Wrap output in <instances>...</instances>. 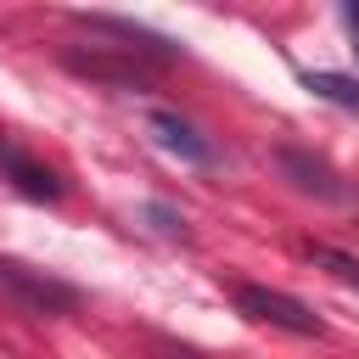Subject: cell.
I'll return each mask as SVG.
<instances>
[{"label":"cell","instance_id":"obj_4","mask_svg":"<svg viewBox=\"0 0 359 359\" xmlns=\"http://www.w3.org/2000/svg\"><path fill=\"white\" fill-rule=\"evenodd\" d=\"M90 34H112L118 39V50H129V56H146V62H180V45L174 39H163V34H151L146 22H129V17H79Z\"/></svg>","mask_w":359,"mask_h":359},{"label":"cell","instance_id":"obj_2","mask_svg":"<svg viewBox=\"0 0 359 359\" xmlns=\"http://www.w3.org/2000/svg\"><path fill=\"white\" fill-rule=\"evenodd\" d=\"M0 180L17 191V196H28V202H62V174L50 168V163H39L34 151H22L11 135H0Z\"/></svg>","mask_w":359,"mask_h":359},{"label":"cell","instance_id":"obj_9","mask_svg":"<svg viewBox=\"0 0 359 359\" xmlns=\"http://www.w3.org/2000/svg\"><path fill=\"white\" fill-rule=\"evenodd\" d=\"M146 219H151V230H163V236H185V219H180L168 202H146Z\"/></svg>","mask_w":359,"mask_h":359},{"label":"cell","instance_id":"obj_8","mask_svg":"<svg viewBox=\"0 0 359 359\" xmlns=\"http://www.w3.org/2000/svg\"><path fill=\"white\" fill-rule=\"evenodd\" d=\"M303 252H309V264H320V269L337 275L342 286H359V258H348V252H337V247H325V241H309Z\"/></svg>","mask_w":359,"mask_h":359},{"label":"cell","instance_id":"obj_10","mask_svg":"<svg viewBox=\"0 0 359 359\" xmlns=\"http://www.w3.org/2000/svg\"><path fill=\"white\" fill-rule=\"evenodd\" d=\"M146 348H151V359H202L196 348H185V342H168V337H151Z\"/></svg>","mask_w":359,"mask_h":359},{"label":"cell","instance_id":"obj_5","mask_svg":"<svg viewBox=\"0 0 359 359\" xmlns=\"http://www.w3.org/2000/svg\"><path fill=\"white\" fill-rule=\"evenodd\" d=\"M62 62H67L73 73L101 79V84H118V90H140V84H146L140 56H129V50H118V45H101V50H67Z\"/></svg>","mask_w":359,"mask_h":359},{"label":"cell","instance_id":"obj_3","mask_svg":"<svg viewBox=\"0 0 359 359\" xmlns=\"http://www.w3.org/2000/svg\"><path fill=\"white\" fill-rule=\"evenodd\" d=\"M275 163H280V174H286L297 191H309V196H320V202H353V185H348L325 157H314V151H303V146H280Z\"/></svg>","mask_w":359,"mask_h":359},{"label":"cell","instance_id":"obj_7","mask_svg":"<svg viewBox=\"0 0 359 359\" xmlns=\"http://www.w3.org/2000/svg\"><path fill=\"white\" fill-rule=\"evenodd\" d=\"M303 90L320 95V101H331V107H342V112H359V79H348V73L314 67V73H303Z\"/></svg>","mask_w":359,"mask_h":359},{"label":"cell","instance_id":"obj_6","mask_svg":"<svg viewBox=\"0 0 359 359\" xmlns=\"http://www.w3.org/2000/svg\"><path fill=\"white\" fill-rule=\"evenodd\" d=\"M146 129L157 135V146L163 151H174V157H185V163H213V146L180 118V112H168V107H151L146 112Z\"/></svg>","mask_w":359,"mask_h":359},{"label":"cell","instance_id":"obj_1","mask_svg":"<svg viewBox=\"0 0 359 359\" xmlns=\"http://www.w3.org/2000/svg\"><path fill=\"white\" fill-rule=\"evenodd\" d=\"M236 309L258 325H275V331H292V337H325V320L297 303L292 292H275V286H258V280H241L236 286Z\"/></svg>","mask_w":359,"mask_h":359},{"label":"cell","instance_id":"obj_11","mask_svg":"<svg viewBox=\"0 0 359 359\" xmlns=\"http://www.w3.org/2000/svg\"><path fill=\"white\" fill-rule=\"evenodd\" d=\"M342 22H348V34H353V50H359V0H348V6H342Z\"/></svg>","mask_w":359,"mask_h":359}]
</instances>
